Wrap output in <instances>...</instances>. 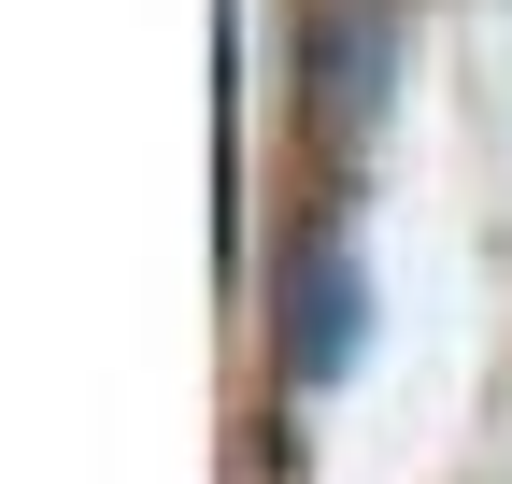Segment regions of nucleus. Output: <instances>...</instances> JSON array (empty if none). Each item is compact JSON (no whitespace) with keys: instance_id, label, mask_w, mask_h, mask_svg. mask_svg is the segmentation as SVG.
Returning a JSON list of instances; mask_svg holds the SVG:
<instances>
[{"instance_id":"nucleus-1","label":"nucleus","mask_w":512,"mask_h":484,"mask_svg":"<svg viewBox=\"0 0 512 484\" xmlns=\"http://www.w3.org/2000/svg\"><path fill=\"white\" fill-rule=\"evenodd\" d=\"M384 0H313L299 15V72H313V129L328 143H370V114H384Z\"/></svg>"},{"instance_id":"nucleus-2","label":"nucleus","mask_w":512,"mask_h":484,"mask_svg":"<svg viewBox=\"0 0 512 484\" xmlns=\"http://www.w3.org/2000/svg\"><path fill=\"white\" fill-rule=\"evenodd\" d=\"M342 356H356V299H342V257H328V242H299V257H285V371H299V385H328Z\"/></svg>"}]
</instances>
